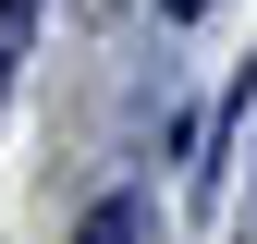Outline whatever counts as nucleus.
Returning a JSON list of instances; mask_svg holds the SVG:
<instances>
[{
	"label": "nucleus",
	"instance_id": "f03ea898",
	"mask_svg": "<svg viewBox=\"0 0 257 244\" xmlns=\"http://www.w3.org/2000/svg\"><path fill=\"white\" fill-rule=\"evenodd\" d=\"M74 244H135V208H122V196H110V208H86V232H74Z\"/></svg>",
	"mask_w": 257,
	"mask_h": 244
},
{
	"label": "nucleus",
	"instance_id": "7ed1b4c3",
	"mask_svg": "<svg viewBox=\"0 0 257 244\" xmlns=\"http://www.w3.org/2000/svg\"><path fill=\"white\" fill-rule=\"evenodd\" d=\"M159 12H196V0H159Z\"/></svg>",
	"mask_w": 257,
	"mask_h": 244
},
{
	"label": "nucleus",
	"instance_id": "f257e3e1",
	"mask_svg": "<svg viewBox=\"0 0 257 244\" xmlns=\"http://www.w3.org/2000/svg\"><path fill=\"white\" fill-rule=\"evenodd\" d=\"M37 12H49V0H0V86H13V61H25V37H37Z\"/></svg>",
	"mask_w": 257,
	"mask_h": 244
}]
</instances>
